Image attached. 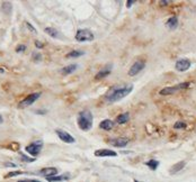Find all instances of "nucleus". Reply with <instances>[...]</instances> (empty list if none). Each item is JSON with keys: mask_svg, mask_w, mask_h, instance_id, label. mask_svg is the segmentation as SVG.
Returning a JSON list of instances; mask_svg holds the SVG:
<instances>
[{"mask_svg": "<svg viewBox=\"0 0 196 182\" xmlns=\"http://www.w3.org/2000/svg\"><path fill=\"white\" fill-rule=\"evenodd\" d=\"M133 90V85L128 84V85H115L113 88H110V90L107 92L106 94V101L108 102H116L119 100L123 99L126 96L132 92Z\"/></svg>", "mask_w": 196, "mask_h": 182, "instance_id": "obj_1", "label": "nucleus"}, {"mask_svg": "<svg viewBox=\"0 0 196 182\" xmlns=\"http://www.w3.org/2000/svg\"><path fill=\"white\" fill-rule=\"evenodd\" d=\"M77 123L78 126L81 130L83 132H88L90 130L92 127V124H94V118H92V114L89 110H83L80 111L77 117Z\"/></svg>", "mask_w": 196, "mask_h": 182, "instance_id": "obj_2", "label": "nucleus"}, {"mask_svg": "<svg viewBox=\"0 0 196 182\" xmlns=\"http://www.w3.org/2000/svg\"><path fill=\"white\" fill-rule=\"evenodd\" d=\"M190 85L189 82H183L179 83L177 85H174V87H167V88L160 90V94L161 96H168V94L175 93L177 90H181V89H187Z\"/></svg>", "mask_w": 196, "mask_h": 182, "instance_id": "obj_3", "label": "nucleus"}, {"mask_svg": "<svg viewBox=\"0 0 196 182\" xmlns=\"http://www.w3.org/2000/svg\"><path fill=\"white\" fill-rule=\"evenodd\" d=\"M42 147H43V142L42 141H35L34 143H32V144L27 145L25 150H26V152L28 153L30 155L36 156V155H39L40 154Z\"/></svg>", "mask_w": 196, "mask_h": 182, "instance_id": "obj_4", "label": "nucleus"}, {"mask_svg": "<svg viewBox=\"0 0 196 182\" xmlns=\"http://www.w3.org/2000/svg\"><path fill=\"white\" fill-rule=\"evenodd\" d=\"M40 97H41V92H35V93H32V94H30V96H27L24 100H21V102H19L18 108L23 109V108H26V107L30 106V105L35 102Z\"/></svg>", "mask_w": 196, "mask_h": 182, "instance_id": "obj_5", "label": "nucleus"}, {"mask_svg": "<svg viewBox=\"0 0 196 182\" xmlns=\"http://www.w3.org/2000/svg\"><path fill=\"white\" fill-rule=\"evenodd\" d=\"M78 42H90L94 39V34L89 30H79L76 34Z\"/></svg>", "mask_w": 196, "mask_h": 182, "instance_id": "obj_6", "label": "nucleus"}, {"mask_svg": "<svg viewBox=\"0 0 196 182\" xmlns=\"http://www.w3.org/2000/svg\"><path fill=\"white\" fill-rule=\"evenodd\" d=\"M144 66H146V62L142 61V60H138V61L131 66L130 70H128V75L130 76L137 75L138 73H140V72L144 69Z\"/></svg>", "mask_w": 196, "mask_h": 182, "instance_id": "obj_7", "label": "nucleus"}, {"mask_svg": "<svg viewBox=\"0 0 196 182\" xmlns=\"http://www.w3.org/2000/svg\"><path fill=\"white\" fill-rule=\"evenodd\" d=\"M55 133H57V135L59 136V138L61 139L62 142H64V143H68V144H72V143H74L76 142V139H74V137H72L69 133L64 132V130H61V129H57L55 130Z\"/></svg>", "mask_w": 196, "mask_h": 182, "instance_id": "obj_8", "label": "nucleus"}, {"mask_svg": "<svg viewBox=\"0 0 196 182\" xmlns=\"http://www.w3.org/2000/svg\"><path fill=\"white\" fill-rule=\"evenodd\" d=\"M190 61L188 59H180L176 62V70L179 71V72H184V71H187L190 68Z\"/></svg>", "mask_w": 196, "mask_h": 182, "instance_id": "obj_9", "label": "nucleus"}, {"mask_svg": "<svg viewBox=\"0 0 196 182\" xmlns=\"http://www.w3.org/2000/svg\"><path fill=\"white\" fill-rule=\"evenodd\" d=\"M108 143H110L112 146H115V147H125L126 145H128V138H124V137L113 138V139H110Z\"/></svg>", "mask_w": 196, "mask_h": 182, "instance_id": "obj_10", "label": "nucleus"}, {"mask_svg": "<svg viewBox=\"0 0 196 182\" xmlns=\"http://www.w3.org/2000/svg\"><path fill=\"white\" fill-rule=\"evenodd\" d=\"M110 72H112V65H106L105 68L101 69L99 72H98L97 74L95 75V79L96 80H100V79H104V78H106L107 75H110Z\"/></svg>", "mask_w": 196, "mask_h": 182, "instance_id": "obj_11", "label": "nucleus"}, {"mask_svg": "<svg viewBox=\"0 0 196 182\" xmlns=\"http://www.w3.org/2000/svg\"><path fill=\"white\" fill-rule=\"evenodd\" d=\"M95 155L96 156H101V157H104V156H116V155H117V153L114 152V151H112V150L103 148V150H97V151H96Z\"/></svg>", "mask_w": 196, "mask_h": 182, "instance_id": "obj_12", "label": "nucleus"}, {"mask_svg": "<svg viewBox=\"0 0 196 182\" xmlns=\"http://www.w3.org/2000/svg\"><path fill=\"white\" fill-rule=\"evenodd\" d=\"M41 174L45 176V178H50V176H54L58 174L57 167H45L43 170H41Z\"/></svg>", "mask_w": 196, "mask_h": 182, "instance_id": "obj_13", "label": "nucleus"}, {"mask_svg": "<svg viewBox=\"0 0 196 182\" xmlns=\"http://www.w3.org/2000/svg\"><path fill=\"white\" fill-rule=\"evenodd\" d=\"M167 26H168V28L169 30H176L177 28V26H178V18L176 17V16H172V17H170L168 20H167Z\"/></svg>", "mask_w": 196, "mask_h": 182, "instance_id": "obj_14", "label": "nucleus"}, {"mask_svg": "<svg viewBox=\"0 0 196 182\" xmlns=\"http://www.w3.org/2000/svg\"><path fill=\"white\" fill-rule=\"evenodd\" d=\"M99 127L101 129H105V130H110L114 127V121H112L110 119H105L99 124Z\"/></svg>", "mask_w": 196, "mask_h": 182, "instance_id": "obj_15", "label": "nucleus"}, {"mask_svg": "<svg viewBox=\"0 0 196 182\" xmlns=\"http://www.w3.org/2000/svg\"><path fill=\"white\" fill-rule=\"evenodd\" d=\"M128 119H130V114L128 112H124V114H121L119 117L116 118V123L119 124V125H123V124L128 123Z\"/></svg>", "mask_w": 196, "mask_h": 182, "instance_id": "obj_16", "label": "nucleus"}, {"mask_svg": "<svg viewBox=\"0 0 196 182\" xmlns=\"http://www.w3.org/2000/svg\"><path fill=\"white\" fill-rule=\"evenodd\" d=\"M78 65L77 64H70V65H67V66H64V68L61 70V72H62V74H71L73 73L74 71L77 70Z\"/></svg>", "mask_w": 196, "mask_h": 182, "instance_id": "obj_17", "label": "nucleus"}, {"mask_svg": "<svg viewBox=\"0 0 196 182\" xmlns=\"http://www.w3.org/2000/svg\"><path fill=\"white\" fill-rule=\"evenodd\" d=\"M69 176L63 174V175H54V176H50V178H46L49 182H60V181H64V180H68Z\"/></svg>", "mask_w": 196, "mask_h": 182, "instance_id": "obj_18", "label": "nucleus"}, {"mask_svg": "<svg viewBox=\"0 0 196 182\" xmlns=\"http://www.w3.org/2000/svg\"><path fill=\"white\" fill-rule=\"evenodd\" d=\"M45 33L48 34V35H50L51 37H53V38H60L61 36H60L59 32H58L55 28H52V27H46L45 28Z\"/></svg>", "mask_w": 196, "mask_h": 182, "instance_id": "obj_19", "label": "nucleus"}, {"mask_svg": "<svg viewBox=\"0 0 196 182\" xmlns=\"http://www.w3.org/2000/svg\"><path fill=\"white\" fill-rule=\"evenodd\" d=\"M185 166V162H179L177 164H175L174 166L171 167V170H170V173H176V172H178V171L183 170V167Z\"/></svg>", "mask_w": 196, "mask_h": 182, "instance_id": "obj_20", "label": "nucleus"}, {"mask_svg": "<svg viewBox=\"0 0 196 182\" xmlns=\"http://www.w3.org/2000/svg\"><path fill=\"white\" fill-rule=\"evenodd\" d=\"M146 165H147V166L150 167L152 171H155V170H157V167L159 166V162L156 161V160H150V161L147 162Z\"/></svg>", "mask_w": 196, "mask_h": 182, "instance_id": "obj_21", "label": "nucleus"}, {"mask_svg": "<svg viewBox=\"0 0 196 182\" xmlns=\"http://www.w3.org/2000/svg\"><path fill=\"white\" fill-rule=\"evenodd\" d=\"M81 55H83L82 51H71L70 53L67 54V57H79Z\"/></svg>", "mask_w": 196, "mask_h": 182, "instance_id": "obj_22", "label": "nucleus"}, {"mask_svg": "<svg viewBox=\"0 0 196 182\" xmlns=\"http://www.w3.org/2000/svg\"><path fill=\"white\" fill-rule=\"evenodd\" d=\"M21 174H23V172H21V171H14V172H9V173L7 174L5 178H6V179H8V178H12V176H16V175H21Z\"/></svg>", "mask_w": 196, "mask_h": 182, "instance_id": "obj_23", "label": "nucleus"}, {"mask_svg": "<svg viewBox=\"0 0 196 182\" xmlns=\"http://www.w3.org/2000/svg\"><path fill=\"white\" fill-rule=\"evenodd\" d=\"M185 127H186V123H184V121H178V123H176L175 125H174V128L175 129L185 128Z\"/></svg>", "mask_w": 196, "mask_h": 182, "instance_id": "obj_24", "label": "nucleus"}, {"mask_svg": "<svg viewBox=\"0 0 196 182\" xmlns=\"http://www.w3.org/2000/svg\"><path fill=\"white\" fill-rule=\"evenodd\" d=\"M26 50V46H25V45H18L17 47H16V52H18V53H19V52H23V51H25Z\"/></svg>", "mask_w": 196, "mask_h": 182, "instance_id": "obj_25", "label": "nucleus"}, {"mask_svg": "<svg viewBox=\"0 0 196 182\" xmlns=\"http://www.w3.org/2000/svg\"><path fill=\"white\" fill-rule=\"evenodd\" d=\"M21 156L23 157V160H24L25 162H34V161H35V159H30V157L24 155V154H21Z\"/></svg>", "mask_w": 196, "mask_h": 182, "instance_id": "obj_26", "label": "nucleus"}, {"mask_svg": "<svg viewBox=\"0 0 196 182\" xmlns=\"http://www.w3.org/2000/svg\"><path fill=\"white\" fill-rule=\"evenodd\" d=\"M33 59L35 60V61H40V60L42 59V56H41V54H39V53H34L33 54Z\"/></svg>", "mask_w": 196, "mask_h": 182, "instance_id": "obj_27", "label": "nucleus"}, {"mask_svg": "<svg viewBox=\"0 0 196 182\" xmlns=\"http://www.w3.org/2000/svg\"><path fill=\"white\" fill-rule=\"evenodd\" d=\"M26 26L28 27V30H32L33 33H34V34H35V33H36V30H35V28H34V27L32 26V24H30V23H26Z\"/></svg>", "mask_w": 196, "mask_h": 182, "instance_id": "obj_28", "label": "nucleus"}, {"mask_svg": "<svg viewBox=\"0 0 196 182\" xmlns=\"http://www.w3.org/2000/svg\"><path fill=\"white\" fill-rule=\"evenodd\" d=\"M18 182H41L39 180H32V179H25V180H19Z\"/></svg>", "mask_w": 196, "mask_h": 182, "instance_id": "obj_29", "label": "nucleus"}, {"mask_svg": "<svg viewBox=\"0 0 196 182\" xmlns=\"http://www.w3.org/2000/svg\"><path fill=\"white\" fill-rule=\"evenodd\" d=\"M35 46H36V47H39V48H42V47H43V44H42V43H41L40 41H36V42H35Z\"/></svg>", "mask_w": 196, "mask_h": 182, "instance_id": "obj_30", "label": "nucleus"}, {"mask_svg": "<svg viewBox=\"0 0 196 182\" xmlns=\"http://www.w3.org/2000/svg\"><path fill=\"white\" fill-rule=\"evenodd\" d=\"M133 3H134L133 0H130V1H128V2H126V6H128V8H130L131 5H133Z\"/></svg>", "mask_w": 196, "mask_h": 182, "instance_id": "obj_31", "label": "nucleus"}, {"mask_svg": "<svg viewBox=\"0 0 196 182\" xmlns=\"http://www.w3.org/2000/svg\"><path fill=\"white\" fill-rule=\"evenodd\" d=\"M6 165H8V166H14V167L16 166V165H15V164H12V163H7Z\"/></svg>", "mask_w": 196, "mask_h": 182, "instance_id": "obj_32", "label": "nucleus"}, {"mask_svg": "<svg viewBox=\"0 0 196 182\" xmlns=\"http://www.w3.org/2000/svg\"><path fill=\"white\" fill-rule=\"evenodd\" d=\"M160 3H161V5H167V3H168V1H160Z\"/></svg>", "mask_w": 196, "mask_h": 182, "instance_id": "obj_33", "label": "nucleus"}, {"mask_svg": "<svg viewBox=\"0 0 196 182\" xmlns=\"http://www.w3.org/2000/svg\"><path fill=\"white\" fill-rule=\"evenodd\" d=\"M3 123V118H2V116H0V124H2Z\"/></svg>", "mask_w": 196, "mask_h": 182, "instance_id": "obj_34", "label": "nucleus"}, {"mask_svg": "<svg viewBox=\"0 0 196 182\" xmlns=\"http://www.w3.org/2000/svg\"><path fill=\"white\" fill-rule=\"evenodd\" d=\"M1 72H3V69L1 70V68H0V73H1Z\"/></svg>", "mask_w": 196, "mask_h": 182, "instance_id": "obj_35", "label": "nucleus"}, {"mask_svg": "<svg viewBox=\"0 0 196 182\" xmlns=\"http://www.w3.org/2000/svg\"><path fill=\"white\" fill-rule=\"evenodd\" d=\"M134 182H141V181H137V180H135V181H134Z\"/></svg>", "mask_w": 196, "mask_h": 182, "instance_id": "obj_36", "label": "nucleus"}]
</instances>
